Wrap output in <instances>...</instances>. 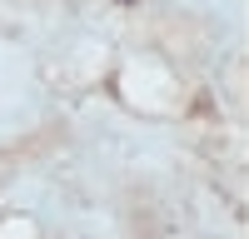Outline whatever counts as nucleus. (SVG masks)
<instances>
[]
</instances>
